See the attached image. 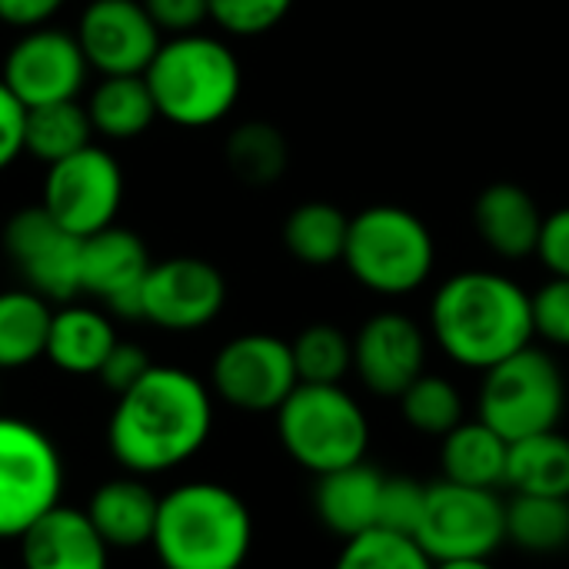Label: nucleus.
I'll list each match as a JSON object with an SVG mask.
<instances>
[{"instance_id":"obj_30","label":"nucleus","mask_w":569,"mask_h":569,"mask_svg":"<svg viewBox=\"0 0 569 569\" xmlns=\"http://www.w3.org/2000/svg\"><path fill=\"white\" fill-rule=\"evenodd\" d=\"M93 137L87 107L77 100L43 103L27 110V153L43 167L83 150Z\"/></svg>"},{"instance_id":"obj_37","label":"nucleus","mask_w":569,"mask_h":569,"mask_svg":"<svg viewBox=\"0 0 569 569\" xmlns=\"http://www.w3.org/2000/svg\"><path fill=\"white\" fill-rule=\"evenodd\" d=\"M150 367H153V363H150V357H147L143 347L117 340V347H113L110 357L103 360L97 380H100L110 393L120 397V393H127L130 387H137V383L150 373Z\"/></svg>"},{"instance_id":"obj_10","label":"nucleus","mask_w":569,"mask_h":569,"mask_svg":"<svg viewBox=\"0 0 569 569\" xmlns=\"http://www.w3.org/2000/svg\"><path fill=\"white\" fill-rule=\"evenodd\" d=\"M123 203V170L103 147L87 143L83 150L57 160L43 173L40 207L80 240L117 223Z\"/></svg>"},{"instance_id":"obj_22","label":"nucleus","mask_w":569,"mask_h":569,"mask_svg":"<svg viewBox=\"0 0 569 569\" xmlns=\"http://www.w3.org/2000/svg\"><path fill=\"white\" fill-rule=\"evenodd\" d=\"M113 347H117V330L103 310L77 307V303H63L60 310H53L47 360L57 370L73 377H97Z\"/></svg>"},{"instance_id":"obj_21","label":"nucleus","mask_w":569,"mask_h":569,"mask_svg":"<svg viewBox=\"0 0 569 569\" xmlns=\"http://www.w3.org/2000/svg\"><path fill=\"white\" fill-rule=\"evenodd\" d=\"M383 480L387 477L363 460L353 467L323 473L317 483V517L323 520L327 530H333L343 540L377 530Z\"/></svg>"},{"instance_id":"obj_27","label":"nucleus","mask_w":569,"mask_h":569,"mask_svg":"<svg viewBox=\"0 0 569 569\" xmlns=\"http://www.w3.org/2000/svg\"><path fill=\"white\" fill-rule=\"evenodd\" d=\"M507 487L537 497H569V437L547 430L510 443Z\"/></svg>"},{"instance_id":"obj_12","label":"nucleus","mask_w":569,"mask_h":569,"mask_svg":"<svg viewBox=\"0 0 569 569\" xmlns=\"http://www.w3.org/2000/svg\"><path fill=\"white\" fill-rule=\"evenodd\" d=\"M210 380L217 397L247 413H277L300 383L290 343L273 333L227 340L213 357Z\"/></svg>"},{"instance_id":"obj_7","label":"nucleus","mask_w":569,"mask_h":569,"mask_svg":"<svg viewBox=\"0 0 569 569\" xmlns=\"http://www.w3.org/2000/svg\"><path fill=\"white\" fill-rule=\"evenodd\" d=\"M567 407V383L557 360L537 347L500 360L483 373L480 420L507 443L557 430Z\"/></svg>"},{"instance_id":"obj_41","label":"nucleus","mask_w":569,"mask_h":569,"mask_svg":"<svg viewBox=\"0 0 569 569\" xmlns=\"http://www.w3.org/2000/svg\"><path fill=\"white\" fill-rule=\"evenodd\" d=\"M67 0H0V23L13 30H37L47 27Z\"/></svg>"},{"instance_id":"obj_34","label":"nucleus","mask_w":569,"mask_h":569,"mask_svg":"<svg viewBox=\"0 0 569 569\" xmlns=\"http://www.w3.org/2000/svg\"><path fill=\"white\" fill-rule=\"evenodd\" d=\"M293 0H210V20L227 37H263L287 20Z\"/></svg>"},{"instance_id":"obj_18","label":"nucleus","mask_w":569,"mask_h":569,"mask_svg":"<svg viewBox=\"0 0 569 569\" xmlns=\"http://www.w3.org/2000/svg\"><path fill=\"white\" fill-rule=\"evenodd\" d=\"M23 569H110V547L87 510L53 507L20 537Z\"/></svg>"},{"instance_id":"obj_6","label":"nucleus","mask_w":569,"mask_h":569,"mask_svg":"<svg viewBox=\"0 0 569 569\" xmlns=\"http://www.w3.org/2000/svg\"><path fill=\"white\" fill-rule=\"evenodd\" d=\"M277 433L283 450L317 477L360 463L370 443L367 417L340 383H297L277 410Z\"/></svg>"},{"instance_id":"obj_4","label":"nucleus","mask_w":569,"mask_h":569,"mask_svg":"<svg viewBox=\"0 0 569 569\" xmlns=\"http://www.w3.org/2000/svg\"><path fill=\"white\" fill-rule=\"evenodd\" d=\"M143 77L157 113L183 130L217 127L243 93V67L233 47L203 30L167 37Z\"/></svg>"},{"instance_id":"obj_36","label":"nucleus","mask_w":569,"mask_h":569,"mask_svg":"<svg viewBox=\"0 0 569 569\" xmlns=\"http://www.w3.org/2000/svg\"><path fill=\"white\" fill-rule=\"evenodd\" d=\"M533 333L553 347H569V277H550L537 293H530Z\"/></svg>"},{"instance_id":"obj_11","label":"nucleus","mask_w":569,"mask_h":569,"mask_svg":"<svg viewBox=\"0 0 569 569\" xmlns=\"http://www.w3.org/2000/svg\"><path fill=\"white\" fill-rule=\"evenodd\" d=\"M80 247L83 240L40 203L17 210L3 227V253L17 277L50 303H70L80 293Z\"/></svg>"},{"instance_id":"obj_33","label":"nucleus","mask_w":569,"mask_h":569,"mask_svg":"<svg viewBox=\"0 0 569 569\" xmlns=\"http://www.w3.org/2000/svg\"><path fill=\"white\" fill-rule=\"evenodd\" d=\"M333 569H437V563L423 553V547L413 537L370 530L347 540Z\"/></svg>"},{"instance_id":"obj_2","label":"nucleus","mask_w":569,"mask_h":569,"mask_svg":"<svg viewBox=\"0 0 569 569\" xmlns=\"http://www.w3.org/2000/svg\"><path fill=\"white\" fill-rule=\"evenodd\" d=\"M430 330L453 363L483 373L537 337L530 293L497 270L447 277L430 303Z\"/></svg>"},{"instance_id":"obj_38","label":"nucleus","mask_w":569,"mask_h":569,"mask_svg":"<svg viewBox=\"0 0 569 569\" xmlns=\"http://www.w3.org/2000/svg\"><path fill=\"white\" fill-rule=\"evenodd\" d=\"M143 7L167 37L197 33L210 20V0H143Z\"/></svg>"},{"instance_id":"obj_28","label":"nucleus","mask_w":569,"mask_h":569,"mask_svg":"<svg viewBox=\"0 0 569 569\" xmlns=\"http://www.w3.org/2000/svg\"><path fill=\"white\" fill-rule=\"evenodd\" d=\"M223 160L230 173L247 187H270L290 167V147L280 127L267 120H247L230 130L223 143Z\"/></svg>"},{"instance_id":"obj_25","label":"nucleus","mask_w":569,"mask_h":569,"mask_svg":"<svg viewBox=\"0 0 569 569\" xmlns=\"http://www.w3.org/2000/svg\"><path fill=\"white\" fill-rule=\"evenodd\" d=\"M50 300L20 287L0 293V370H20L47 357Z\"/></svg>"},{"instance_id":"obj_35","label":"nucleus","mask_w":569,"mask_h":569,"mask_svg":"<svg viewBox=\"0 0 569 569\" xmlns=\"http://www.w3.org/2000/svg\"><path fill=\"white\" fill-rule=\"evenodd\" d=\"M423 503H427V487L407 477H387L383 480V493H380V523L377 530H390V533H403L413 537L423 517Z\"/></svg>"},{"instance_id":"obj_26","label":"nucleus","mask_w":569,"mask_h":569,"mask_svg":"<svg viewBox=\"0 0 569 569\" xmlns=\"http://www.w3.org/2000/svg\"><path fill=\"white\" fill-rule=\"evenodd\" d=\"M350 233V217L327 200H307L290 210L283 223V247L293 260L307 267H330L343 263V247Z\"/></svg>"},{"instance_id":"obj_24","label":"nucleus","mask_w":569,"mask_h":569,"mask_svg":"<svg viewBox=\"0 0 569 569\" xmlns=\"http://www.w3.org/2000/svg\"><path fill=\"white\" fill-rule=\"evenodd\" d=\"M87 117L93 123V133L107 140H137L153 127L160 113L147 87V77L133 73V77H103L87 100Z\"/></svg>"},{"instance_id":"obj_23","label":"nucleus","mask_w":569,"mask_h":569,"mask_svg":"<svg viewBox=\"0 0 569 569\" xmlns=\"http://www.w3.org/2000/svg\"><path fill=\"white\" fill-rule=\"evenodd\" d=\"M507 457L510 443L493 427H487L483 420L460 423L443 437V480L497 490L500 483H507Z\"/></svg>"},{"instance_id":"obj_15","label":"nucleus","mask_w":569,"mask_h":569,"mask_svg":"<svg viewBox=\"0 0 569 569\" xmlns=\"http://www.w3.org/2000/svg\"><path fill=\"white\" fill-rule=\"evenodd\" d=\"M77 43L100 77L147 73L163 33L143 0H90L77 20Z\"/></svg>"},{"instance_id":"obj_19","label":"nucleus","mask_w":569,"mask_h":569,"mask_svg":"<svg viewBox=\"0 0 569 569\" xmlns=\"http://www.w3.org/2000/svg\"><path fill=\"white\" fill-rule=\"evenodd\" d=\"M543 210L533 193L520 183L500 180L480 190L473 203V227L480 243L500 260L537 257L543 233Z\"/></svg>"},{"instance_id":"obj_8","label":"nucleus","mask_w":569,"mask_h":569,"mask_svg":"<svg viewBox=\"0 0 569 569\" xmlns=\"http://www.w3.org/2000/svg\"><path fill=\"white\" fill-rule=\"evenodd\" d=\"M63 460L33 423L0 417V540H20L43 513L60 507Z\"/></svg>"},{"instance_id":"obj_3","label":"nucleus","mask_w":569,"mask_h":569,"mask_svg":"<svg viewBox=\"0 0 569 569\" xmlns=\"http://www.w3.org/2000/svg\"><path fill=\"white\" fill-rule=\"evenodd\" d=\"M247 503L220 483H183L160 497L153 553L163 569H240L250 557Z\"/></svg>"},{"instance_id":"obj_32","label":"nucleus","mask_w":569,"mask_h":569,"mask_svg":"<svg viewBox=\"0 0 569 569\" xmlns=\"http://www.w3.org/2000/svg\"><path fill=\"white\" fill-rule=\"evenodd\" d=\"M400 410L403 420L430 437H447L453 427L463 423V400L457 387L443 377H417L403 393H400Z\"/></svg>"},{"instance_id":"obj_29","label":"nucleus","mask_w":569,"mask_h":569,"mask_svg":"<svg viewBox=\"0 0 569 569\" xmlns=\"http://www.w3.org/2000/svg\"><path fill=\"white\" fill-rule=\"evenodd\" d=\"M507 540L523 553L553 557L569 547V497L517 493L507 503Z\"/></svg>"},{"instance_id":"obj_5","label":"nucleus","mask_w":569,"mask_h":569,"mask_svg":"<svg viewBox=\"0 0 569 569\" xmlns=\"http://www.w3.org/2000/svg\"><path fill=\"white\" fill-rule=\"evenodd\" d=\"M343 267L377 297H407L420 290L437 267L433 230L407 207L373 203L350 217Z\"/></svg>"},{"instance_id":"obj_14","label":"nucleus","mask_w":569,"mask_h":569,"mask_svg":"<svg viewBox=\"0 0 569 569\" xmlns=\"http://www.w3.org/2000/svg\"><path fill=\"white\" fill-rule=\"evenodd\" d=\"M90 73V63L77 43V33L60 27L23 30L17 43L3 57L0 80L17 93V100L30 107L77 100Z\"/></svg>"},{"instance_id":"obj_40","label":"nucleus","mask_w":569,"mask_h":569,"mask_svg":"<svg viewBox=\"0 0 569 569\" xmlns=\"http://www.w3.org/2000/svg\"><path fill=\"white\" fill-rule=\"evenodd\" d=\"M537 257L543 260L550 277H569V207L547 213Z\"/></svg>"},{"instance_id":"obj_20","label":"nucleus","mask_w":569,"mask_h":569,"mask_svg":"<svg viewBox=\"0 0 569 569\" xmlns=\"http://www.w3.org/2000/svg\"><path fill=\"white\" fill-rule=\"evenodd\" d=\"M157 510H160V497L133 473L100 483L87 503V517L110 550L150 547Z\"/></svg>"},{"instance_id":"obj_39","label":"nucleus","mask_w":569,"mask_h":569,"mask_svg":"<svg viewBox=\"0 0 569 569\" xmlns=\"http://www.w3.org/2000/svg\"><path fill=\"white\" fill-rule=\"evenodd\" d=\"M27 153V107L0 80V173Z\"/></svg>"},{"instance_id":"obj_13","label":"nucleus","mask_w":569,"mask_h":569,"mask_svg":"<svg viewBox=\"0 0 569 569\" xmlns=\"http://www.w3.org/2000/svg\"><path fill=\"white\" fill-rule=\"evenodd\" d=\"M227 303L223 273L200 257H167L150 267L140 290V320L170 330L193 333L210 327Z\"/></svg>"},{"instance_id":"obj_17","label":"nucleus","mask_w":569,"mask_h":569,"mask_svg":"<svg viewBox=\"0 0 569 569\" xmlns=\"http://www.w3.org/2000/svg\"><path fill=\"white\" fill-rule=\"evenodd\" d=\"M153 260L147 243L123 227H107L83 237L80 247V293L107 303L110 313L140 320V290Z\"/></svg>"},{"instance_id":"obj_16","label":"nucleus","mask_w":569,"mask_h":569,"mask_svg":"<svg viewBox=\"0 0 569 569\" xmlns=\"http://www.w3.org/2000/svg\"><path fill=\"white\" fill-rule=\"evenodd\" d=\"M427 337L400 310L373 313L353 337V370L377 397H397L423 377Z\"/></svg>"},{"instance_id":"obj_1","label":"nucleus","mask_w":569,"mask_h":569,"mask_svg":"<svg viewBox=\"0 0 569 569\" xmlns=\"http://www.w3.org/2000/svg\"><path fill=\"white\" fill-rule=\"evenodd\" d=\"M213 430V400L203 380L180 367H150V373L117 397L107 443L113 460L133 473H167L203 450Z\"/></svg>"},{"instance_id":"obj_9","label":"nucleus","mask_w":569,"mask_h":569,"mask_svg":"<svg viewBox=\"0 0 569 569\" xmlns=\"http://www.w3.org/2000/svg\"><path fill=\"white\" fill-rule=\"evenodd\" d=\"M413 540L433 563L490 560V553L507 540V503L493 490L440 480L427 487Z\"/></svg>"},{"instance_id":"obj_31","label":"nucleus","mask_w":569,"mask_h":569,"mask_svg":"<svg viewBox=\"0 0 569 569\" xmlns=\"http://www.w3.org/2000/svg\"><path fill=\"white\" fill-rule=\"evenodd\" d=\"M300 383H340L353 370V340L333 323H313L290 343Z\"/></svg>"},{"instance_id":"obj_42","label":"nucleus","mask_w":569,"mask_h":569,"mask_svg":"<svg viewBox=\"0 0 569 569\" xmlns=\"http://www.w3.org/2000/svg\"><path fill=\"white\" fill-rule=\"evenodd\" d=\"M437 569H497L490 560H453V563H437Z\"/></svg>"}]
</instances>
